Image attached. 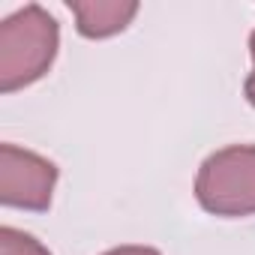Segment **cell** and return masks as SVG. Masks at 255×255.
<instances>
[{
  "mask_svg": "<svg viewBox=\"0 0 255 255\" xmlns=\"http://www.w3.org/2000/svg\"><path fill=\"white\" fill-rule=\"evenodd\" d=\"M102 255H159V249H153V246H117V249H108Z\"/></svg>",
  "mask_w": 255,
  "mask_h": 255,
  "instance_id": "52a82bcc",
  "label": "cell"
},
{
  "mask_svg": "<svg viewBox=\"0 0 255 255\" xmlns=\"http://www.w3.org/2000/svg\"><path fill=\"white\" fill-rule=\"evenodd\" d=\"M0 255H51L33 234H24L12 225L0 228Z\"/></svg>",
  "mask_w": 255,
  "mask_h": 255,
  "instance_id": "5b68a950",
  "label": "cell"
},
{
  "mask_svg": "<svg viewBox=\"0 0 255 255\" xmlns=\"http://www.w3.org/2000/svg\"><path fill=\"white\" fill-rule=\"evenodd\" d=\"M57 183V165L33 150L0 144V201L18 210H48Z\"/></svg>",
  "mask_w": 255,
  "mask_h": 255,
  "instance_id": "3957f363",
  "label": "cell"
},
{
  "mask_svg": "<svg viewBox=\"0 0 255 255\" xmlns=\"http://www.w3.org/2000/svg\"><path fill=\"white\" fill-rule=\"evenodd\" d=\"M75 15V27L87 39H108L132 24L138 15L135 0H72L69 3Z\"/></svg>",
  "mask_w": 255,
  "mask_h": 255,
  "instance_id": "277c9868",
  "label": "cell"
},
{
  "mask_svg": "<svg viewBox=\"0 0 255 255\" xmlns=\"http://www.w3.org/2000/svg\"><path fill=\"white\" fill-rule=\"evenodd\" d=\"M198 204L225 219L255 213V144H231L210 153L195 177Z\"/></svg>",
  "mask_w": 255,
  "mask_h": 255,
  "instance_id": "7a4b0ae2",
  "label": "cell"
},
{
  "mask_svg": "<svg viewBox=\"0 0 255 255\" xmlns=\"http://www.w3.org/2000/svg\"><path fill=\"white\" fill-rule=\"evenodd\" d=\"M60 48V27L48 9L27 3L0 21V90L15 93L39 81Z\"/></svg>",
  "mask_w": 255,
  "mask_h": 255,
  "instance_id": "6da1fadb",
  "label": "cell"
},
{
  "mask_svg": "<svg viewBox=\"0 0 255 255\" xmlns=\"http://www.w3.org/2000/svg\"><path fill=\"white\" fill-rule=\"evenodd\" d=\"M249 54H252V72L246 75V84H243V96L249 99V105H255V30L249 33Z\"/></svg>",
  "mask_w": 255,
  "mask_h": 255,
  "instance_id": "8992f818",
  "label": "cell"
}]
</instances>
